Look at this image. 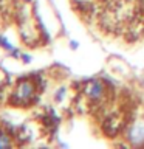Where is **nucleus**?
<instances>
[{
	"label": "nucleus",
	"mask_w": 144,
	"mask_h": 149,
	"mask_svg": "<svg viewBox=\"0 0 144 149\" xmlns=\"http://www.w3.org/2000/svg\"><path fill=\"white\" fill-rule=\"evenodd\" d=\"M127 135H129L127 138L133 144H136V146L144 144V123H135L132 127H130Z\"/></svg>",
	"instance_id": "nucleus-1"
},
{
	"label": "nucleus",
	"mask_w": 144,
	"mask_h": 149,
	"mask_svg": "<svg viewBox=\"0 0 144 149\" xmlns=\"http://www.w3.org/2000/svg\"><path fill=\"white\" fill-rule=\"evenodd\" d=\"M87 95L90 100L93 101H99L102 95H104V84H102L101 81H91V82H88V86H87Z\"/></svg>",
	"instance_id": "nucleus-2"
},
{
	"label": "nucleus",
	"mask_w": 144,
	"mask_h": 149,
	"mask_svg": "<svg viewBox=\"0 0 144 149\" xmlns=\"http://www.w3.org/2000/svg\"><path fill=\"white\" fill-rule=\"evenodd\" d=\"M34 96V86L30 81H22L17 87V98L22 101H28Z\"/></svg>",
	"instance_id": "nucleus-3"
},
{
	"label": "nucleus",
	"mask_w": 144,
	"mask_h": 149,
	"mask_svg": "<svg viewBox=\"0 0 144 149\" xmlns=\"http://www.w3.org/2000/svg\"><path fill=\"white\" fill-rule=\"evenodd\" d=\"M11 146V140H9L8 135L0 134V148H9Z\"/></svg>",
	"instance_id": "nucleus-4"
},
{
	"label": "nucleus",
	"mask_w": 144,
	"mask_h": 149,
	"mask_svg": "<svg viewBox=\"0 0 144 149\" xmlns=\"http://www.w3.org/2000/svg\"><path fill=\"white\" fill-rule=\"evenodd\" d=\"M20 58H22V61H23L25 64H28V62L31 61V56H30V54H20Z\"/></svg>",
	"instance_id": "nucleus-5"
},
{
	"label": "nucleus",
	"mask_w": 144,
	"mask_h": 149,
	"mask_svg": "<svg viewBox=\"0 0 144 149\" xmlns=\"http://www.w3.org/2000/svg\"><path fill=\"white\" fill-rule=\"evenodd\" d=\"M64 93H65V88H60V90L56 93V98H57V100H60V98L64 96Z\"/></svg>",
	"instance_id": "nucleus-6"
},
{
	"label": "nucleus",
	"mask_w": 144,
	"mask_h": 149,
	"mask_svg": "<svg viewBox=\"0 0 144 149\" xmlns=\"http://www.w3.org/2000/svg\"><path fill=\"white\" fill-rule=\"evenodd\" d=\"M70 47H71V50H76L79 47V44H78V42H74V40H71V42H70Z\"/></svg>",
	"instance_id": "nucleus-7"
},
{
	"label": "nucleus",
	"mask_w": 144,
	"mask_h": 149,
	"mask_svg": "<svg viewBox=\"0 0 144 149\" xmlns=\"http://www.w3.org/2000/svg\"><path fill=\"white\" fill-rule=\"evenodd\" d=\"M23 2H31V0H23Z\"/></svg>",
	"instance_id": "nucleus-8"
}]
</instances>
